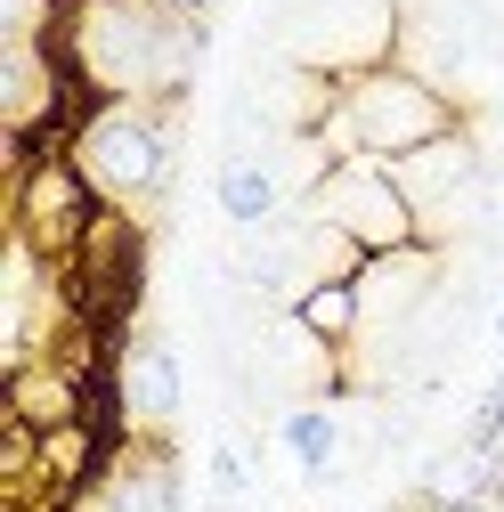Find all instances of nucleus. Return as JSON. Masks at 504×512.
Segmentation results:
<instances>
[{
    "instance_id": "f257e3e1",
    "label": "nucleus",
    "mask_w": 504,
    "mask_h": 512,
    "mask_svg": "<svg viewBox=\"0 0 504 512\" xmlns=\"http://www.w3.org/2000/svg\"><path fill=\"white\" fill-rule=\"evenodd\" d=\"M49 41L74 66L82 98H163V106H187L212 25H187L171 9H155V0H66Z\"/></svg>"
},
{
    "instance_id": "f03ea898",
    "label": "nucleus",
    "mask_w": 504,
    "mask_h": 512,
    "mask_svg": "<svg viewBox=\"0 0 504 512\" xmlns=\"http://www.w3.org/2000/svg\"><path fill=\"white\" fill-rule=\"evenodd\" d=\"M66 155L98 187L106 212L155 220L171 179H179V106L163 98H90L82 122L66 131Z\"/></svg>"
},
{
    "instance_id": "7ed1b4c3",
    "label": "nucleus",
    "mask_w": 504,
    "mask_h": 512,
    "mask_svg": "<svg viewBox=\"0 0 504 512\" xmlns=\"http://www.w3.org/2000/svg\"><path fill=\"white\" fill-rule=\"evenodd\" d=\"M464 122H472V114L439 90V82H423L415 66L383 57V66H366V74H342L326 122H318L309 139L326 147V163H350V155L399 163V155H415V147H431V139L464 131Z\"/></svg>"
},
{
    "instance_id": "20e7f679",
    "label": "nucleus",
    "mask_w": 504,
    "mask_h": 512,
    "mask_svg": "<svg viewBox=\"0 0 504 512\" xmlns=\"http://www.w3.org/2000/svg\"><path fill=\"white\" fill-rule=\"evenodd\" d=\"M399 66H415L464 114H480V106L504 98V17L488 0H407Z\"/></svg>"
},
{
    "instance_id": "39448f33",
    "label": "nucleus",
    "mask_w": 504,
    "mask_h": 512,
    "mask_svg": "<svg viewBox=\"0 0 504 512\" xmlns=\"http://www.w3.org/2000/svg\"><path fill=\"white\" fill-rule=\"evenodd\" d=\"M391 171H399L407 204H415L423 244H448V252H456L464 236H488V228H496L504 187H496V163H488V147H480L472 122L448 131V139H431V147H415V155H399Z\"/></svg>"
},
{
    "instance_id": "423d86ee",
    "label": "nucleus",
    "mask_w": 504,
    "mask_h": 512,
    "mask_svg": "<svg viewBox=\"0 0 504 512\" xmlns=\"http://www.w3.org/2000/svg\"><path fill=\"white\" fill-rule=\"evenodd\" d=\"M98 220H106V204H98V187L82 179V163L66 155V139L17 147V171H9V236L17 244H33L41 261L66 269L74 252L90 244Z\"/></svg>"
},
{
    "instance_id": "0eeeda50",
    "label": "nucleus",
    "mask_w": 504,
    "mask_h": 512,
    "mask_svg": "<svg viewBox=\"0 0 504 512\" xmlns=\"http://www.w3.org/2000/svg\"><path fill=\"white\" fill-rule=\"evenodd\" d=\"M301 204L318 212V220H334L358 252H399V244L423 236V228H415V204H407V187H399V171H391L383 155H350V163H334Z\"/></svg>"
},
{
    "instance_id": "6e6552de",
    "label": "nucleus",
    "mask_w": 504,
    "mask_h": 512,
    "mask_svg": "<svg viewBox=\"0 0 504 512\" xmlns=\"http://www.w3.org/2000/svg\"><path fill=\"white\" fill-rule=\"evenodd\" d=\"M448 293V244H399V252H366V269H358V309H366V326L350 342V366L374 358V350H391L415 317Z\"/></svg>"
},
{
    "instance_id": "1a4fd4ad",
    "label": "nucleus",
    "mask_w": 504,
    "mask_h": 512,
    "mask_svg": "<svg viewBox=\"0 0 504 512\" xmlns=\"http://www.w3.org/2000/svg\"><path fill=\"white\" fill-rule=\"evenodd\" d=\"M106 415L122 439H171L187 415V374L163 334H114L106 350Z\"/></svg>"
},
{
    "instance_id": "9d476101",
    "label": "nucleus",
    "mask_w": 504,
    "mask_h": 512,
    "mask_svg": "<svg viewBox=\"0 0 504 512\" xmlns=\"http://www.w3.org/2000/svg\"><path fill=\"white\" fill-rule=\"evenodd\" d=\"M74 512H179V447L171 439H114L106 472Z\"/></svg>"
},
{
    "instance_id": "9b49d317",
    "label": "nucleus",
    "mask_w": 504,
    "mask_h": 512,
    "mask_svg": "<svg viewBox=\"0 0 504 512\" xmlns=\"http://www.w3.org/2000/svg\"><path fill=\"white\" fill-rule=\"evenodd\" d=\"M212 204L228 228H261L293 204V179H285V155L277 147H228L220 171H212Z\"/></svg>"
},
{
    "instance_id": "f8f14e48",
    "label": "nucleus",
    "mask_w": 504,
    "mask_h": 512,
    "mask_svg": "<svg viewBox=\"0 0 504 512\" xmlns=\"http://www.w3.org/2000/svg\"><path fill=\"white\" fill-rule=\"evenodd\" d=\"M350 399V391H342ZM342 399H301V407H285L277 423H269V439H277V456L301 472V480H326V472H342L350 456H358V439H350V407Z\"/></svg>"
},
{
    "instance_id": "ddd939ff",
    "label": "nucleus",
    "mask_w": 504,
    "mask_h": 512,
    "mask_svg": "<svg viewBox=\"0 0 504 512\" xmlns=\"http://www.w3.org/2000/svg\"><path fill=\"white\" fill-rule=\"evenodd\" d=\"M293 317L309 334H326L342 358H350V342H358V326H366V309H358V277H326V285H309L301 301H293Z\"/></svg>"
},
{
    "instance_id": "4468645a",
    "label": "nucleus",
    "mask_w": 504,
    "mask_h": 512,
    "mask_svg": "<svg viewBox=\"0 0 504 512\" xmlns=\"http://www.w3.org/2000/svg\"><path fill=\"white\" fill-rule=\"evenodd\" d=\"M212 488H220L228 504L252 488V447H244V439H220V447H212Z\"/></svg>"
},
{
    "instance_id": "2eb2a0df",
    "label": "nucleus",
    "mask_w": 504,
    "mask_h": 512,
    "mask_svg": "<svg viewBox=\"0 0 504 512\" xmlns=\"http://www.w3.org/2000/svg\"><path fill=\"white\" fill-rule=\"evenodd\" d=\"M155 9H171V17H187V25H212L220 0H155Z\"/></svg>"
},
{
    "instance_id": "dca6fc26",
    "label": "nucleus",
    "mask_w": 504,
    "mask_h": 512,
    "mask_svg": "<svg viewBox=\"0 0 504 512\" xmlns=\"http://www.w3.org/2000/svg\"><path fill=\"white\" fill-rule=\"evenodd\" d=\"M220 512H269V504H244V496H236V504H220Z\"/></svg>"
}]
</instances>
